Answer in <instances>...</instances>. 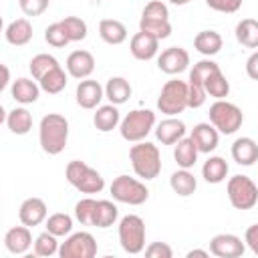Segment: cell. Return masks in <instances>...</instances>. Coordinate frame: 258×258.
Returning a JSON list of instances; mask_svg holds the SVG:
<instances>
[{
  "label": "cell",
  "instance_id": "obj_1",
  "mask_svg": "<svg viewBox=\"0 0 258 258\" xmlns=\"http://www.w3.org/2000/svg\"><path fill=\"white\" fill-rule=\"evenodd\" d=\"M40 147L48 155H58L69 139V121L58 113H48L40 119L38 127Z\"/></svg>",
  "mask_w": 258,
  "mask_h": 258
},
{
  "label": "cell",
  "instance_id": "obj_2",
  "mask_svg": "<svg viewBox=\"0 0 258 258\" xmlns=\"http://www.w3.org/2000/svg\"><path fill=\"white\" fill-rule=\"evenodd\" d=\"M129 159L133 165V171L143 179H155L161 171V155L157 145L149 141H137L129 149Z\"/></svg>",
  "mask_w": 258,
  "mask_h": 258
},
{
  "label": "cell",
  "instance_id": "obj_3",
  "mask_svg": "<svg viewBox=\"0 0 258 258\" xmlns=\"http://www.w3.org/2000/svg\"><path fill=\"white\" fill-rule=\"evenodd\" d=\"M208 115H210V123L224 135L236 133L244 123V113L240 111V107L224 99H216Z\"/></svg>",
  "mask_w": 258,
  "mask_h": 258
},
{
  "label": "cell",
  "instance_id": "obj_4",
  "mask_svg": "<svg viewBox=\"0 0 258 258\" xmlns=\"http://www.w3.org/2000/svg\"><path fill=\"white\" fill-rule=\"evenodd\" d=\"M64 173H67L69 183L75 185V187H77L79 191H83V194H99V191L105 187L103 175H101L97 169H93L91 165H87L85 161H79V159L71 161V163L67 165Z\"/></svg>",
  "mask_w": 258,
  "mask_h": 258
},
{
  "label": "cell",
  "instance_id": "obj_5",
  "mask_svg": "<svg viewBox=\"0 0 258 258\" xmlns=\"http://www.w3.org/2000/svg\"><path fill=\"white\" fill-rule=\"evenodd\" d=\"M157 109L169 117L183 113L187 109V83L179 79L167 81L159 91Z\"/></svg>",
  "mask_w": 258,
  "mask_h": 258
},
{
  "label": "cell",
  "instance_id": "obj_6",
  "mask_svg": "<svg viewBox=\"0 0 258 258\" xmlns=\"http://www.w3.org/2000/svg\"><path fill=\"white\" fill-rule=\"evenodd\" d=\"M155 125V113L149 111V109H135L131 113H127L121 121V137L125 141H131V143H137V141H143L149 131L153 129Z\"/></svg>",
  "mask_w": 258,
  "mask_h": 258
},
{
  "label": "cell",
  "instance_id": "obj_7",
  "mask_svg": "<svg viewBox=\"0 0 258 258\" xmlns=\"http://www.w3.org/2000/svg\"><path fill=\"white\" fill-rule=\"evenodd\" d=\"M119 242L127 254H139L145 250V222L135 216L127 214L119 222Z\"/></svg>",
  "mask_w": 258,
  "mask_h": 258
},
{
  "label": "cell",
  "instance_id": "obj_8",
  "mask_svg": "<svg viewBox=\"0 0 258 258\" xmlns=\"http://www.w3.org/2000/svg\"><path fill=\"white\" fill-rule=\"evenodd\" d=\"M228 200L236 210H252L258 204V185L248 175H234L226 185Z\"/></svg>",
  "mask_w": 258,
  "mask_h": 258
},
{
  "label": "cell",
  "instance_id": "obj_9",
  "mask_svg": "<svg viewBox=\"0 0 258 258\" xmlns=\"http://www.w3.org/2000/svg\"><path fill=\"white\" fill-rule=\"evenodd\" d=\"M111 196L115 202L129 204V206H141L149 198V189L145 183H141L135 177L129 175H117L111 183Z\"/></svg>",
  "mask_w": 258,
  "mask_h": 258
},
{
  "label": "cell",
  "instance_id": "obj_10",
  "mask_svg": "<svg viewBox=\"0 0 258 258\" xmlns=\"http://www.w3.org/2000/svg\"><path fill=\"white\" fill-rule=\"evenodd\" d=\"M60 258H93L97 254V242L89 232H75L58 248Z\"/></svg>",
  "mask_w": 258,
  "mask_h": 258
},
{
  "label": "cell",
  "instance_id": "obj_11",
  "mask_svg": "<svg viewBox=\"0 0 258 258\" xmlns=\"http://www.w3.org/2000/svg\"><path fill=\"white\" fill-rule=\"evenodd\" d=\"M157 67L165 75H179L189 67V54L181 46H169L157 56Z\"/></svg>",
  "mask_w": 258,
  "mask_h": 258
},
{
  "label": "cell",
  "instance_id": "obj_12",
  "mask_svg": "<svg viewBox=\"0 0 258 258\" xmlns=\"http://www.w3.org/2000/svg\"><path fill=\"white\" fill-rule=\"evenodd\" d=\"M246 250L244 242L234 234H218L210 240V252L218 258H238Z\"/></svg>",
  "mask_w": 258,
  "mask_h": 258
},
{
  "label": "cell",
  "instance_id": "obj_13",
  "mask_svg": "<svg viewBox=\"0 0 258 258\" xmlns=\"http://www.w3.org/2000/svg\"><path fill=\"white\" fill-rule=\"evenodd\" d=\"M129 50H131V54L137 60H151L157 54V50H159V38H155V36L139 30L137 34L131 36Z\"/></svg>",
  "mask_w": 258,
  "mask_h": 258
},
{
  "label": "cell",
  "instance_id": "obj_14",
  "mask_svg": "<svg viewBox=\"0 0 258 258\" xmlns=\"http://www.w3.org/2000/svg\"><path fill=\"white\" fill-rule=\"evenodd\" d=\"M95 71V56L89 50H73L67 58V73L75 79H89Z\"/></svg>",
  "mask_w": 258,
  "mask_h": 258
},
{
  "label": "cell",
  "instance_id": "obj_15",
  "mask_svg": "<svg viewBox=\"0 0 258 258\" xmlns=\"http://www.w3.org/2000/svg\"><path fill=\"white\" fill-rule=\"evenodd\" d=\"M46 204L40 200V198H28L20 204V210H18V218L24 226L28 228H34L38 224H42L46 220Z\"/></svg>",
  "mask_w": 258,
  "mask_h": 258
},
{
  "label": "cell",
  "instance_id": "obj_16",
  "mask_svg": "<svg viewBox=\"0 0 258 258\" xmlns=\"http://www.w3.org/2000/svg\"><path fill=\"white\" fill-rule=\"evenodd\" d=\"M103 95H105V89L93 79H83L77 85V103L83 109H95L101 103Z\"/></svg>",
  "mask_w": 258,
  "mask_h": 258
},
{
  "label": "cell",
  "instance_id": "obj_17",
  "mask_svg": "<svg viewBox=\"0 0 258 258\" xmlns=\"http://www.w3.org/2000/svg\"><path fill=\"white\" fill-rule=\"evenodd\" d=\"M220 131L212 125V123H198L194 129H191V139L198 147L200 153H210L218 147V141H220Z\"/></svg>",
  "mask_w": 258,
  "mask_h": 258
},
{
  "label": "cell",
  "instance_id": "obj_18",
  "mask_svg": "<svg viewBox=\"0 0 258 258\" xmlns=\"http://www.w3.org/2000/svg\"><path fill=\"white\" fill-rule=\"evenodd\" d=\"M32 244V234L28 230V226H14L6 232L4 236V246L10 254H24Z\"/></svg>",
  "mask_w": 258,
  "mask_h": 258
},
{
  "label": "cell",
  "instance_id": "obj_19",
  "mask_svg": "<svg viewBox=\"0 0 258 258\" xmlns=\"http://www.w3.org/2000/svg\"><path fill=\"white\" fill-rule=\"evenodd\" d=\"M232 159L238 165H254L258 161V145L252 137H238L232 143Z\"/></svg>",
  "mask_w": 258,
  "mask_h": 258
},
{
  "label": "cell",
  "instance_id": "obj_20",
  "mask_svg": "<svg viewBox=\"0 0 258 258\" xmlns=\"http://www.w3.org/2000/svg\"><path fill=\"white\" fill-rule=\"evenodd\" d=\"M185 135V125L183 121L175 119V117H167L163 119L157 129H155V137L161 141V145H173L177 143L181 137Z\"/></svg>",
  "mask_w": 258,
  "mask_h": 258
},
{
  "label": "cell",
  "instance_id": "obj_21",
  "mask_svg": "<svg viewBox=\"0 0 258 258\" xmlns=\"http://www.w3.org/2000/svg\"><path fill=\"white\" fill-rule=\"evenodd\" d=\"M204 89H206V95L214 97V99H224L228 97L230 93V83L228 79L224 77L220 64H216L206 77H204Z\"/></svg>",
  "mask_w": 258,
  "mask_h": 258
},
{
  "label": "cell",
  "instance_id": "obj_22",
  "mask_svg": "<svg viewBox=\"0 0 258 258\" xmlns=\"http://www.w3.org/2000/svg\"><path fill=\"white\" fill-rule=\"evenodd\" d=\"M4 36H6V40H8L10 44H14V46H24V44H28L30 38H32V24H30V20H26V18H16V20H12V22L6 26Z\"/></svg>",
  "mask_w": 258,
  "mask_h": 258
},
{
  "label": "cell",
  "instance_id": "obj_23",
  "mask_svg": "<svg viewBox=\"0 0 258 258\" xmlns=\"http://www.w3.org/2000/svg\"><path fill=\"white\" fill-rule=\"evenodd\" d=\"M222 44H224L222 34L216 32V30H202V32H198L196 38H194V48H196L198 52H202L204 56H214V54H218V52L222 50Z\"/></svg>",
  "mask_w": 258,
  "mask_h": 258
},
{
  "label": "cell",
  "instance_id": "obj_24",
  "mask_svg": "<svg viewBox=\"0 0 258 258\" xmlns=\"http://www.w3.org/2000/svg\"><path fill=\"white\" fill-rule=\"evenodd\" d=\"M10 93H12V99H14V101H18V103H22V105H28V103H34V101L38 99V95H40V85H36L34 81H30V79H26V77H20V79H16V81L12 83Z\"/></svg>",
  "mask_w": 258,
  "mask_h": 258
},
{
  "label": "cell",
  "instance_id": "obj_25",
  "mask_svg": "<svg viewBox=\"0 0 258 258\" xmlns=\"http://www.w3.org/2000/svg\"><path fill=\"white\" fill-rule=\"evenodd\" d=\"M99 36L107 44H121L127 40V28L123 22H119L115 18H103L99 22Z\"/></svg>",
  "mask_w": 258,
  "mask_h": 258
},
{
  "label": "cell",
  "instance_id": "obj_26",
  "mask_svg": "<svg viewBox=\"0 0 258 258\" xmlns=\"http://www.w3.org/2000/svg\"><path fill=\"white\" fill-rule=\"evenodd\" d=\"M198 153H200V151H198L194 139H191V137H181V139L177 141L175 149H173V159L177 161L179 167L189 169V167L196 165V161H198Z\"/></svg>",
  "mask_w": 258,
  "mask_h": 258
},
{
  "label": "cell",
  "instance_id": "obj_27",
  "mask_svg": "<svg viewBox=\"0 0 258 258\" xmlns=\"http://www.w3.org/2000/svg\"><path fill=\"white\" fill-rule=\"evenodd\" d=\"M105 97L113 103V105H123L129 101L131 97V85L127 79L123 77H111L105 85Z\"/></svg>",
  "mask_w": 258,
  "mask_h": 258
},
{
  "label": "cell",
  "instance_id": "obj_28",
  "mask_svg": "<svg viewBox=\"0 0 258 258\" xmlns=\"http://www.w3.org/2000/svg\"><path fill=\"white\" fill-rule=\"evenodd\" d=\"M169 185H171V189H173L177 196L187 198V196H191V194L196 191L198 181H196V177H194V173H191L189 169H183V167H181V169H177V171L171 173Z\"/></svg>",
  "mask_w": 258,
  "mask_h": 258
},
{
  "label": "cell",
  "instance_id": "obj_29",
  "mask_svg": "<svg viewBox=\"0 0 258 258\" xmlns=\"http://www.w3.org/2000/svg\"><path fill=\"white\" fill-rule=\"evenodd\" d=\"M6 125L14 135H26L32 129V115L24 107H14L6 117Z\"/></svg>",
  "mask_w": 258,
  "mask_h": 258
},
{
  "label": "cell",
  "instance_id": "obj_30",
  "mask_svg": "<svg viewBox=\"0 0 258 258\" xmlns=\"http://www.w3.org/2000/svg\"><path fill=\"white\" fill-rule=\"evenodd\" d=\"M93 123L99 131L107 133V131H113L117 125H119V109L117 105H101L97 109V113L93 115Z\"/></svg>",
  "mask_w": 258,
  "mask_h": 258
},
{
  "label": "cell",
  "instance_id": "obj_31",
  "mask_svg": "<svg viewBox=\"0 0 258 258\" xmlns=\"http://www.w3.org/2000/svg\"><path fill=\"white\" fill-rule=\"evenodd\" d=\"M236 40L246 48H258V20L244 18L236 24Z\"/></svg>",
  "mask_w": 258,
  "mask_h": 258
},
{
  "label": "cell",
  "instance_id": "obj_32",
  "mask_svg": "<svg viewBox=\"0 0 258 258\" xmlns=\"http://www.w3.org/2000/svg\"><path fill=\"white\" fill-rule=\"evenodd\" d=\"M202 175L208 183H222L228 175V163L224 157L220 155H214V157H208V161L204 163L202 167Z\"/></svg>",
  "mask_w": 258,
  "mask_h": 258
},
{
  "label": "cell",
  "instance_id": "obj_33",
  "mask_svg": "<svg viewBox=\"0 0 258 258\" xmlns=\"http://www.w3.org/2000/svg\"><path fill=\"white\" fill-rule=\"evenodd\" d=\"M119 216V210L113 202L109 200H99L97 202V208H95V216H93V226L95 228H109L115 224Z\"/></svg>",
  "mask_w": 258,
  "mask_h": 258
},
{
  "label": "cell",
  "instance_id": "obj_34",
  "mask_svg": "<svg viewBox=\"0 0 258 258\" xmlns=\"http://www.w3.org/2000/svg\"><path fill=\"white\" fill-rule=\"evenodd\" d=\"M67 73L60 69V67H56V69H52V71H48L40 81H38V85H40V89L44 91V93H48V95H56V93H60L64 87H67Z\"/></svg>",
  "mask_w": 258,
  "mask_h": 258
},
{
  "label": "cell",
  "instance_id": "obj_35",
  "mask_svg": "<svg viewBox=\"0 0 258 258\" xmlns=\"http://www.w3.org/2000/svg\"><path fill=\"white\" fill-rule=\"evenodd\" d=\"M56 67H60L58 60H56L52 54H46V52H40V54L32 56V60H30V64H28V69H30V73H32V77H34L36 81H40L48 71H52V69H56Z\"/></svg>",
  "mask_w": 258,
  "mask_h": 258
},
{
  "label": "cell",
  "instance_id": "obj_36",
  "mask_svg": "<svg viewBox=\"0 0 258 258\" xmlns=\"http://www.w3.org/2000/svg\"><path fill=\"white\" fill-rule=\"evenodd\" d=\"M46 230L50 234H54L56 238L60 236H69L71 230H73V218L69 214H62V212H56L52 216L46 218Z\"/></svg>",
  "mask_w": 258,
  "mask_h": 258
},
{
  "label": "cell",
  "instance_id": "obj_37",
  "mask_svg": "<svg viewBox=\"0 0 258 258\" xmlns=\"http://www.w3.org/2000/svg\"><path fill=\"white\" fill-rule=\"evenodd\" d=\"M62 28L67 30V36L71 42H79V40H85L87 38V22L83 18H77V16H67L60 20Z\"/></svg>",
  "mask_w": 258,
  "mask_h": 258
},
{
  "label": "cell",
  "instance_id": "obj_38",
  "mask_svg": "<svg viewBox=\"0 0 258 258\" xmlns=\"http://www.w3.org/2000/svg\"><path fill=\"white\" fill-rule=\"evenodd\" d=\"M139 30L147 32L155 38H167L171 34V24L169 20H149V18H141L139 20Z\"/></svg>",
  "mask_w": 258,
  "mask_h": 258
},
{
  "label": "cell",
  "instance_id": "obj_39",
  "mask_svg": "<svg viewBox=\"0 0 258 258\" xmlns=\"http://www.w3.org/2000/svg\"><path fill=\"white\" fill-rule=\"evenodd\" d=\"M58 248L60 246L56 242V236L50 234L48 230L42 232L40 236H36V240H34V254L36 256H52L58 252Z\"/></svg>",
  "mask_w": 258,
  "mask_h": 258
},
{
  "label": "cell",
  "instance_id": "obj_40",
  "mask_svg": "<svg viewBox=\"0 0 258 258\" xmlns=\"http://www.w3.org/2000/svg\"><path fill=\"white\" fill-rule=\"evenodd\" d=\"M44 40H46L50 46H54V48H62V46H67V44L71 42L69 36H67V30L62 28L60 22H52V24L46 26V30H44Z\"/></svg>",
  "mask_w": 258,
  "mask_h": 258
},
{
  "label": "cell",
  "instance_id": "obj_41",
  "mask_svg": "<svg viewBox=\"0 0 258 258\" xmlns=\"http://www.w3.org/2000/svg\"><path fill=\"white\" fill-rule=\"evenodd\" d=\"M95 208H97V200L93 198H83L77 202L75 206V216L83 226H93V216H95Z\"/></svg>",
  "mask_w": 258,
  "mask_h": 258
},
{
  "label": "cell",
  "instance_id": "obj_42",
  "mask_svg": "<svg viewBox=\"0 0 258 258\" xmlns=\"http://www.w3.org/2000/svg\"><path fill=\"white\" fill-rule=\"evenodd\" d=\"M141 18H149V20H169V10L161 0H151L149 4H145Z\"/></svg>",
  "mask_w": 258,
  "mask_h": 258
},
{
  "label": "cell",
  "instance_id": "obj_43",
  "mask_svg": "<svg viewBox=\"0 0 258 258\" xmlns=\"http://www.w3.org/2000/svg\"><path fill=\"white\" fill-rule=\"evenodd\" d=\"M18 4L26 16H40L48 8L50 0H18Z\"/></svg>",
  "mask_w": 258,
  "mask_h": 258
},
{
  "label": "cell",
  "instance_id": "obj_44",
  "mask_svg": "<svg viewBox=\"0 0 258 258\" xmlns=\"http://www.w3.org/2000/svg\"><path fill=\"white\" fill-rule=\"evenodd\" d=\"M206 4L216 10V12H226V14H232V12H238L240 6H242V0H206Z\"/></svg>",
  "mask_w": 258,
  "mask_h": 258
},
{
  "label": "cell",
  "instance_id": "obj_45",
  "mask_svg": "<svg viewBox=\"0 0 258 258\" xmlns=\"http://www.w3.org/2000/svg\"><path fill=\"white\" fill-rule=\"evenodd\" d=\"M206 89L204 87H196V85H189L187 83V107L191 109H198L206 103Z\"/></svg>",
  "mask_w": 258,
  "mask_h": 258
},
{
  "label": "cell",
  "instance_id": "obj_46",
  "mask_svg": "<svg viewBox=\"0 0 258 258\" xmlns=\"http://www.w3.org/2000/svg\"><path fill=\"white\" fill-rule=\"evenodd\" d=\"M145 256H149V258H171L173 256V250L165 242H151L145 248Z\"/></svg>",
  "mask_w": 258,
  "mask_h": 258
},
{
  "label": "cell",
  "instance_id": "obj_47",
  "mask_svg": "<svg viewBox=\"0 0 258 258\" xmlns=\"http://www.w3.org/2000/svg\"><path fill=\"white\" fill-rule=\"evenodd\" d=\"M244 242L248 244V248L258 256V224H252L246 234H244Z\"/></svg>",
  "mask_w": 258,
  "mask_h": 258
},
{
  "label": "cell",
  "instance_id": "obj_48",
  "mask_svg": "<svg viewBox=\"0 0 258 258\" xmlns=\"http://www.w3.org/2000/svg\"><path fill=\"white\" fill-rule=\"evenodd\" d=\"M246 75L250 79L258 81V50L248 56V60H246Z\"/></svg>",
  "mask_w": 258,
  "mask_h": 258
},
{
  "label": "cell",
  "instance_id": "obj_49",
  "mask_svg": "<svg viewBox=\"0 0 258 258\" xmlns=\"http://www.w3.org/2000/svg\"><path fill=\"white\" fill-rule=\"evenodd\" d=\"M8 79H10V75H8V67H6V64H2V81H0V91H2V89H6Z\"/></svg>",
  "mask_w": 258,
  "mask_h": 258
},
{
  "label": "cell",
  "instance_id": "obj_50",
  "mask_svg": "<svg viewBox=\"0 0 258 258\" xmlns=\"http://www.w3.org/2000/svg\"><path fill=\"white\" fill-rule=\"evenodd\" d=\"M194 256H204V258H206L208 252H206V250H189V252H187V258H194Z\"/></svg>",
  "mask_w": 258,
  "mask_h": 258
},
{
  "label": "cell",
  "instance_id": "obj_51",
  "mask_svg": "<svg viewBox=\"0 0 258 258\" xmlns=\"http://www.w3.org/2000/svg\"><path fill=\"white\" fill-rule=\"evenodd\" d=\"M171 4H175V6H183V4H189L191 0H169Z\"/></svg>",
  "mask_w": 258,
  "mask_h": 258
}]
</instances>
